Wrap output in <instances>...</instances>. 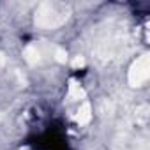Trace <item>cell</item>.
<instances>
[{
  "mask_svg": "<svg viewBox=\"0 0 150 150\" xmlns=\"http://www.w3.org/2000/svg\"><path fill=\"white\" fill-rule=\"evenodd\" d=\"M34 145L37 146V150H69L64 134L60 131H55V129L37 136Z\"/></svg>",
  "mask_w": 150,
  "mask_h": 150,
  "instance_id": "obj_1",
  "label": "cell"
}]
</instances>
